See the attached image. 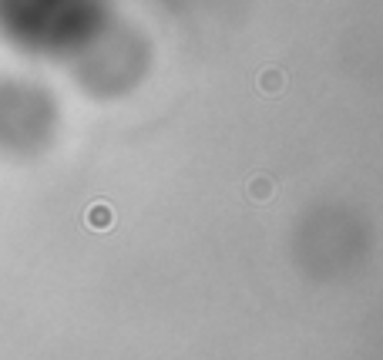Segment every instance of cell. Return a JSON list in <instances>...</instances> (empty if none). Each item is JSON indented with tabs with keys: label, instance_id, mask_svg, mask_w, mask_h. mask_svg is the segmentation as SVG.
Returning <instances> with one entry per match:
<instances>
[{
	"label": "cell",
	"instance_id": "obj_2",
	"mask_svg": "<svg viewBox=\"0 0 383 360\" xmlns=\"http://www.w3.org/2000/svg\"><path fill=\"white\" fill-rule=\"evenodd\" d=\"M283 84H286V78H283L279 71H266L263 78H259V88H263L266 95H276V91H279Z\"/></svg>",
	"mask_w": 383,
	"mask_h": 360
},
{
	"label": "cell",
	"instance_id": "obj_3",
	"mask_svg": "<svg viewBox=\"0 0 383 360\" xmlns=\"http://www.w3.org/2000/svg\"><path fill=\"white\" fill-rule=\"evenodd\" d=\"M88 222H91L95 229H108V226H111L108 205H98V209H91V212H88Z\"/></svg>",
	"mask_w": 383,
	"mask_h": 360
},
{
	"label": "cell",
	"instance_id": "obj_1",
	"mask_svg": "<svg viewBox=\"0 0 383 360\" xmlns=\"http://www.w3.org/2000/svg\"><path fill=\"white\" fill-rule=\"evenodd\" d=\"M269 195H273V182H269V179H263V175H259V179L249 182V199H256V202H266Z\"/></svg>",
	"mask_w": 383,
	"mask_h": 360
}]
</instances>
